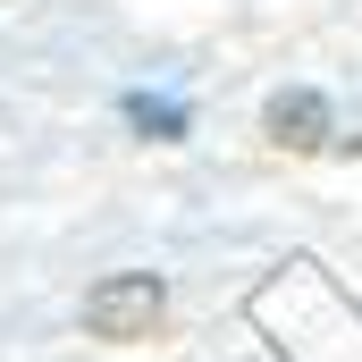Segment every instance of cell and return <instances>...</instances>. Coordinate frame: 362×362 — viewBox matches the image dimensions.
Masks as SVG:
<instances>
[{"mask_svg": "<svg viewBox=\"0 0 362 362\" xmlns=\"http://www.w3.org/2000/svg\"><path fill=\"white\" fill-rule=\"evenodd\" d=\"M160 312H169V286H160L152 270H118V278H101V286L85 295V329L101 337V346H135V337H152Z\"/></svg>", "mask_w": 362, "mask_h": 362, "instance_id": "obj_1", "label": "cell"}, {"mask_svg": "<svg viewBox=\"0 0 362 362\" xmlns=\"http://www.w3.org/2000/svg\"><path fill=\"white\" fill-rule=\"evenodd\" d=\"M270 135L295 144V152H320V144H329V101H320V93H278L270 101Z\"/></svg>", "mask_w": 362, "mask_h": 362, "instance_id": "obj_2", "label": "cell"}, {"mask_svg": "<svg viewBox=\"0 0 362 362\" xmlns=\"http://www.w3.org/2000/svg\"><path fill=\"white\" fill-rule=\"evenodd\" d=\"M127 110H135V127H144L152 144H177V135H185V110H177V101H144V93H135Z\"/></svg>", "mask_w": 362, "mask_h": 362, "instance_id": "obj_3", "label": "cell"}]
</instances>
